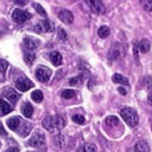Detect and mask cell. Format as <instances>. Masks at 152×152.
<instances>
[{
	"mask_svg": "<svg viewBox=\"0 0 152 152\" xmlns=\"http://www.w3.org/2000/svg\"><path fill=\"white\" fill-rule=\"evenodd\" d=\"M42 126L51 132H58L65 126V120L60 115H50L43 120Z\"/></svg>",
	"mask_w": 152,
	"mask_h": 152,
	"instance_id": "obj_1",
	"label": "cell"
},
{
	"mask_svg": "<svg viewBox=\"0 0 152 152\" xmlns=\"http://www.w3.org/2000/svg\"><path fill=\"white\" fill-rule=\"evenodd\" d=\"M120 114L124 121L131 127H135L139 123V115L136 110L132 107H124L121 110Z\"/></svg>",
	"mask_w": 152,
	"mask_h": 152,
	"instance_id": "obj_2",
	"label": "cell"
},
{
	"mask_svg": "<svg viewBox=\"0 0 152 152\" xmlns=\"http://www.w3.org/2000/svg\"><path fill=\"white\" fill-rule=\"evenodd\" d=\"M125 53H126V51L123 46L119 42H115L111 44V48L109 50V53H108V58L111 61H114V60H117L124 57Z\"/></svg>",
	"mask_w": 152,
	"mask_h": 152,
	"instance_id": "obj_3",
	"label": "cell"
},
{
	"mask_svg": "<svg viewBox=\"0 0 152 152\" xmlns=\"http://www.w3.org/2000/svg\"><path fill=\"white\" fill-rule=\"evenodd\" d=\"M31 17H32V15L28 12L19 9V8L14 9L12 13V20L17 23H19V24L24 23L25 22H27L28 19L31 18Z\"/></svg>",
	"mask_w": 152,
	"mask_h": 152,
	"instance_id": "obj_4",
	"label": "cell"
},
{
	"mask_svg": "<svg viewBox=\"0 0 152 152\" xmlns=\"http://www.w3.org/2000/svg\"><path fill=\"white\" fill-rule=\"evenodd\" d=\"M29 145L34 148H40L43 146L46 143L45 136L41 132H36L34 133L31 138L29 139Z\"/></svg>",
	"mask_w": 152,
	"mask_h": 152,
	"instance_id": "obj_5",
	"label": "cell"
},
{
	"mask_svg": "<svg viewBox=\"0 0 152 152\" xmlns=\"http://www.w3.org/2000/svg\"><path fill=\"white\" fill-rule=\"evenodd\" d=\"M52 71L45 66H38L36 70V77L41 82H47L51 77Z\"/></svg>",
	"mask_w": 152,
	"mask_h": 152,
	"instance_id": "obj_6",
	"label": "cell"
},
{
	"mask_svg": "<svg viewBox=\"0 0 152 152\" xmlns=\"http://www.w3.org/2000/svg\"><path fill=\"white\" fill-rule=\"evenodd\" d=\"M15 86L21 91H27L34 86V83L28 78L22 77L17 80L15 82Z\"/></svg>",
	"mask_w": 152,
	"mask_h": 152,
	"instance_id": "obj_7",
	"label": "cell"
},
{
	"mask_svg": "<svg viewBox=\"0 0 152 152\" xmlns=\"http://www.w3.org/2000/svg\"><path fill=\"white\" fill-rule=\"evenodd\" d=\"M35 29L37 30V32H48V33H51V32H53L54 29H55V26H54V23L49 19H46V20L41 21L39 22L36 27H35Z\"/></svg>",
	"mask_w": 152,
	"mask_h": 152,
	"instance_id": "obj_8",
	"label": "cell"
},
{
	"mask_svg": "<svg viewBox=\"0 0 152 152\" xmlns=\"http://www.w3.org/2000/svg\"><path fill=\"white\" fill-rule=\"evenodd\" d=\"M23 42H24L26 49L28 50V51H32V52L34 49H36L37 47L40 45V40L32 37H25L24 40H23Z\"/></svg>",
	"mask_w": 152,
	"mask_h": 152,
	"instance_id": "obj_9",
	"label": "cell"
},
{
	"mask_svg": "<svg viewBox=\"0 0 152 152\" xmlns=\"http://www.w3.org/2000/svg\"><path fill=\"white\" fill-rule=\"evenodd\" d=\"M91 11L96 14H103L106 12V8L102 1H88Z\"/></svg>",
	"mask_w": 152,
	"mask_h": 152,
	"instance_id": "obj_10",
	"label": "cell"
},
{
	"mask_svg": "<svg viewBox=\"0 0 152 152\" xmlns=\"http://www.w3.org/2000/svg\"><path fill=\"white\" fill-rule=\"evenodd\" d=\"M58 18L59 19L63 22L66 24H71L73 22V15L72 13L66 10V9H62L58 13Z\"/></svg>",
	"mask_w": 152,
	"mask_h": 152,
	"instance_id": "obj_11",
	"label": "cell"
},
{
	"mask_svg": "<svg viewBox=\"0 0 152 152\" xmlns=\"http://www.w3.org/2000/svg\"><path fill=\"white\" fill-rule=\"evenodd\" d=\"M22 122H23V120L21 119L19 116H13L7 121V125L10 130L15 132L18 130Z\"/></svg>",
	"mask_w": 152,
	"mask_h": 152,
	"instance_id": "obj_12",
	"label": "cell"
},
{
	"mask_svg": "<svg viewBox=\"0 0 152 152\" xmlns=\"http://www.w3.org/2000/svg\"><path fill=\"white\" fill-rule=\"evenodd\" d=\"M135 152H150V145L148 142L144 140H138L134 146Z\"/></svg>",
	"mask_w": 152,
	"mask_h": 152,
	"instance_id": "obj_13",
	"label": "cell"
},
{
	"mask_svg": "<svg viewBox=\"0 0 152 152\" xmlns=\"http://www.w3.org/2000/svg\"><path fill=\"white\" fill-rule=\"evenodd\" d=\"M21 112L27 118H30L33 114V107L28 102H24L21 107Z\"/></svg>",
	"mask_w": 152,
	"mask_h": 152,
	"instance_id": "obj_14",
	"label": "cell"
},
{
	"mask_svg": "<svg viewBox=\"0 0 152 152\" xmlns=\"http://www.w3.org/2000/svg\"><path fill=\"white\" fill-rule=\"evenodd\" d=\"M4 96L8 99V101H10L11 102H16L17 100L19 98V94H18L12 88H8L7 90L4 91Z\"/></svg>",
	"mask_w": 152,
	"mask_h": 152,
	"instance_id": "obj_15",
	"label": "cell"
},
{
	"mask_svg": "<svg viewBox=\"0 0 152 152\" xmlns=\"http://www.w3.org/2000/svg\"><path fill=\"white\" fill-rule=\"evenodd\" d=\"M49 59L53 65L58 66H60L62 62V57L58 52H53L49 54Z\"/></svg>",
	"mask_w": 152,
	"mask_h": 152,
	"instance_id": "obj_16",
	"label": "cell"
},
{
	"mask_svg": "<svg viewBox=\"0 0 152 152\" xmlns=\"http://www.w3.org/2000/svg\"><path fill=\"white\" fill-rule=\"evenodd\" d=\"M32 130V125L28 122H23L22 125H20L19 126V130H18V134L23 137H25L28 135L30 132Z\"/></svg>",
	"mask_w": 152,
	"mask_h": 152,
	"instance_id": "obj_17",
	"label": "cell"
},
{
	"mask_svg": "<svg viewBox=\"0 0 152 152\" xmlns=\"http://www.w3.org/2000/svg\"><path fill=\"white\" fill-rule=\"evenodd\" d=\"M112 81L114 83H120L125 86H129V80L128 78L124 77L123 75L119 74V73H115L112 77Z\"/></svg>",
	"mask_w": 152,
	"mask_h": 152,
	"instance_id": "obj_18",
	"label": "cell"
},
{
	"mask_svg": "<svg viewBox=\"0 0 152 152\" xmlns=\"http://www.w3.org/2000/svg\"><path fill=\"white\" fill-rule=\"evenodd\" d=\"M138 48L142 53H148L151 49V43L147 39H142L140 40L139 44H138Z\"/></svg>",
	"mask_w": 152,
	"mask_h": 152,
	"instance_id": "obj_19",
	"label": "cell"
},
{
	"mask_svg": "<svg viewBox=\"0 0 152 152\" xmlns=\"http://www.w3.org/2000/svg\"><path fill=\"white\" fill-rule=\"evenodd\" d=\"M0 110H1V113L2 115H7L9 112L12 111V107L8 104L6 101L4 100H0Z\"/></svg>",
	"mask_w": 152,
	"mask_h": 152,
	"instance_id": "obj_20",
	"label": "cell"
},
{
	"mask_svg": "<svg viewBox=\"0 0 152 152\" xmlns=\"http://www.w3.org/2000/svg\"><path fill=\"white\" fill-rule=\"evenodd\" d=\"M105 123L109 127H115L116 126H118L120 124V121L116 116L110 115V116H107L106 118Z\"/></svg>",
	"mask_w": 152,
	"mask_h": 152,
	"instance_id": "obj_21",
	"label": "cell"
},
{
	"mask_svg": "<svg viewBox=\"0 0 152 152\" xmlns=\"http://www.w3.org/2000/svg\"><path fill=\"white\" fill-rule=\"evenodd\" d=\"M35 58H36V56H35V54L33 53L32 51H28V50L25 51L24 61L26 62L27 64H28V65L33 64V62L35 60Z\"/></svg>",
	"mask_w": 152,
	"mask_h": 152,
	"instance_id": "obj_22",
	"label": "cell"
},
{
	"mask_svg": "<svg viewBox=\"0 0 152 152\" xmlns=\"http://www.w3.org/2000/svg\"><path fill=\"white\" fill-rule=\"evenodd\" d=\"M31 98L33 99L35 102L39 103L41 102L42 101V99H43V94H42V92L40 90H35L32 92Z\"/></svg>",
	"mask_w": 152,
	"mask_h": 152,
	"instance_id": "obj_23",
	"label": "cell"
},
{
	"mask_svg": "<svg viewBox=\"0 0 152 152\" xmlns=\"http://www.w3.org/2000/svg\"><path fill=\"white\" fill-rule=\"evenodd\" d=\"M98 33L99 37H102V38H106L109 35H110V28L107 27V26H102L100 28L98 29Z\"/></svg>",
	"mask_w": 152,
	"mask_h": 152,
	"instance_id": "obj_24",
	"label": "cell"
},
{
	"mask_svg": "<svg viewBox=\"0 0 152 152\" xmlns=\"http://www.w3.org/2000/svg\"><path fill=\"white\" fill-rule=\"evenodd\" d=\"M140 5L143 8L144 10L147 11V12H151L152 11V0H143V1H140Z\"/></svg>",
	"mask_w": 152,
	"mask_h": 152,
	"instance_id": "obj_25",
	"label": "cell"
},
{
	"mask_svg": "<svg viewBox=\"0 0 152 152\" xmlns=\"http://www.w3.org/2000/svg\"><path fill=\"white\" fill-rule=\"evenodd\" d=\"M82 152H97V148L95 145L86 143L82 147Z\"/></svg>",
	"mask_w": 152,
	"mask_h": 152,
	"instance_id": "obj_26",
	"label": "cell"
},
{
	"mask_svg": "<svg viewBox=\"0 0 152 152\" xmlns=\"http://www.w3.org/2000/svg\"><path fill=\"white\" fill-rule=\"evenodd\" d=\"M72 121L76 122V123L79 124V125H82V124H84L85 122V117L82 115H80V114H77V115H74L72 117Z\"/></svg>",
	"mask_w": 152,
	"mask_h": 152,
	"instance_id": "obj_27",
	"label": "cell"
},
{
	"mask_svg": "<svg viewBox=\"0 0 152 152\" xmlns=\"http://www.w3.org/2000/svg\"><path fill=\"white\" fill-rule=\"evenodd\" d=\"M75 94H76L75 91L68 89V90H64L63 91H62V96L66 99H70L72 98V97H73V96H75Z\"/></svg>",
	"mask_w": 152,
	"mask_h": 152,
	"instance_id": "obj_28",
	"label": "cell"
},
{
	"mask_svg": "<svg viewBox=\"0 0 152 152\" xmlns=\"http://www.w3.org/2000/svg\"><path fill=\"white\" fill-rule=\"evenodd\" d=\"M33 6L34 7V8H35V10L37 11L41 16H43V17H47V12H46V11L44 10V8L42 7L40 4H33Z\"/></svg>",
	"mask_w": 152,
	"mask_h": 152,
	"instance_id": "obj_29",
	"label": "cell"
},
{
	"mask_svg": "<svg viewBox=\"0 0 152 152\" xmlns=\"http://www.w3.org/2000/svg\"><path fill=\"white\" fill-rule=\"evenodd\" d=\"M8 66V63L7 61H5L4 59H1L0 58V72L1 73H4L7 68Z\"/></svg>",
	"mask_w": 152,
	"mask_h": 152,
	"instance_id": "obj_30",
	"label": "cell"
},
{
	"mask_svg": "<svg viewBox=\"0 0 152 152\" xmlns=\"http://www.w3.org/2000/svg\"><path fill=\"white\" fill-rule=\"evenodd\" d=\"M58 37L62 40V41H64L66 39V33L64 32V30L62 29H60L59 32H58Z\"/></svg>",
	"mask_w": 152,
	"mask_h": 152,
	"instance_id": "obj_31",
	"label": "cell"
},
{
	"mask_svg": "<svg viewBox=\"0 0 152 152\" xmlns=\"http://www.w3.org/2000/svg\"><path fill=\"white\" fill-rule=\"evenodd\" d=\"M6 135H7V132L5 131L3 124L0 121V136H6Z\"/></svg>",
	"mask_w": 152,
	"mask_h": 152,
	"instance_id": "obj_32",
	"label": "cell"
},
{
	"mask_svg": "<svg viewBox=\"0 0 152 152\" xmlns=\"http://www.w3.org/2000/svg\"><path fill=\"white\" fill-rule=\"evenodd\" d=\"M4 152H19V150L18 147H15V146H12V147H9Z\"/></svg>",
	"mask_w": 152,
	"mask_h": 152,
	"instance_id": "obj_33",
	"label": "cell"
},
{
	"mask_svg": "<svg viewBox=\"0 0 152 152\" xmlns=\"http://www.w3.org/2000/svg\"><path fill=\"white\" fill-rule=\"evenodd\" d=\"M118 91H119L120 93H121V94L124 95V96L126 94V91L125 90L123 87H119V88H118Z\"/></svg>",
	"mask_w": 152,
	"mask_h": 152,
	"instance_id": "obj_34",
	"label": "cell"
},
{
	"mask_svg": "<svg viewBox=\"0 0 152 152\" xmlns=\"http://www.w3.org/2000/svg\"><path fill=\"white\" fill-rule=\"evenodd\" d=\"M148 102L151 106H152V91L148 95Z\"/></svg>",
	"mask_w": 152,
	"mask_h": 152,
	"instance_id": "obj_35",
	"label": "cell"
}]
</instances>
